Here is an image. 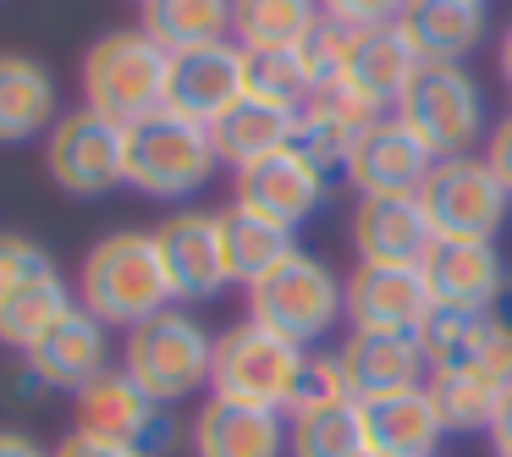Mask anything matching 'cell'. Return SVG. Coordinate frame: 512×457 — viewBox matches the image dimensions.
<instances>
[{
	"instance_id": "40",
	"label": "cell",
	"mask_w": 512,
	"mask_h": 457,
	"mask_svg": "<svg viewBox=\"0 0 512 457\" xmlns=\"http://www.w3.org/2000/svg\"><path fill=\"white\" fill-rule=\"evenodd\" d=\"M6 386H12V402H39V397H45V380H39L34 375V364H28V358H23V364H17L12 369V375H6Z\"/></svg>"
},
{
	"instance_id": "15",
	"label": "cell",
	"mask_w": 512,
	"mask_h": 457,
	"mask_svg": "<svg viewBox=\"0 0 512 457\" xmlns=\"http://www.w3.org/2000/svg\"><path fill=\"white\" fill-rule=\"evenodd\" d=\"M424 292L435 309L457 314H485L496 303L501 281H507V259L496 254V243H474V237H435L430 254L419 259Z\"/></svg>"
},
{
	"instance_id": "11",
	"label": "cell",
	"mask_w": 512,
	"mask_h": 457,
	"mask_svg": "<svg viewBox=\"0 0 512 457\" xmlns=\"http://www.w3.org/2000/svg\"><path fill=\"white\" fill-rule=\"evenodd\" d=\"M325 199H331V182H325V171L314 166L298 144H287V149H276V155L254 160V166L232 171V204L237 210L259 215V221H276V226H287V232H298Z\"/></svg>"
},
{
	"instance_id": "27",
	"label": "cell",
	"mask_w": 512,
	"mask_h": 457,
	"mask_svg": "<svg viewBox=\"0 0 512 457\" xmlns=\"http://www.w3.org/2000/svg\"><path fill=\"white\" fill-rule=\"evenodd\" d=\"M56 122V78L34 56H0V144H28Z\"/></svg>"
},
{
	"instance_id": "32",
	"label": "cell",
	"mask_w": 512,
	"mask_h": 457,
	"mask_svg": "<svg viewBox=\"0 0 512 457\" xmlns=\"http://www.w3.org/2000/svg\"><path fill=\"white\" fill-rule=\"evenodd\" d=\"M364 402H331V408L287 413V457H364Z\"/></svg>"
},
{
	"instance_id": "29",
	"label": "cell",
	"mask_w": 512,
	"mask_h": 457,
	"mask_svg": "<svg viewBox=\"0 0 512 457\" xmlns=\"http://www.w3.org/2000/svg\"><path fill=\"white\" fill-rule=\"evenodd\" d=\"M320 23V0H232V39L243 50H303Z\"/></svg>"
},
{
	"instance_id": "14",
	"label": "cell",
	"mask_w": 512,
	"mask_h": 457,
	"mask_svg": "<svg viewBox=\"0 0 512 457\" xmlns=\"http://www.w3.org/2000/svg\"><path fill=\"white\" fill-rule=\"evenodd\" d=\"M342 303L353 331H419L435 309L419 265H369V259L342 276Z\"/></svg>"
},
{
	"instance_id": "44",
	"label": "cell",
	"mask_w": 512,
	"mask_h": 457,
	"mask_svg": "<svg viewBox=\"0 0 512 457\" xmlns=\"http://www.w3.org/2000/svg\"><path fill=\"white\" fill-rule=\"evenodd\" d=\"M474 6H485V0H474Z\"/></svg>"
},
{
	"instance_id": "1",
	"label": "cell",
	"mask_w": 512,
	"mask_h": 457,
	"mask_svg": "<svg viewBox=\"0 0 512 457\" xmlns=\"http://www.w3.org/2000/svg\"><path fill=\"white\" fill-rule=\"evenodd\" d=\"M78 303L105 320L111 331H133V325L155 320L160 309L177 303L166 276V259H160L155 232H111L83 254L78 270Z\"/></svg>"
},
{
	"instance_id": "30",
	"label": "cell",
	"mask_w": 512,
	"mask_h": 457,
	"mask_svg": "<svg viewBox=\"0 0 512 457\" xmlns=\"http://www.w3.org/2000/svg\"><path fill=\"white\" fill-rule=\"evenodd\" d=\"M138 6H144V23L138 28L166 56L232 39V0H138Z\"/></svg>"
},
{
	"instance_id": "33",
	"label": "cell",
	"mask_w": 512,
	"mask_h": 457,
	"mask_svg": "<svg viewBox=\"0 0 512 457\" xmlns=\"http://www.w3.org/2000/svg\"><path fill=\"white\" fill-rule=\"evenodd\" d=\"M424 386H430L446 430L485 435L490 419H496V402H501V391H507V380H496L490 369H435Z\"/></svg>"
},
{
	"instance_id": "42",
	"label": "cell",
	"mask_w": 512,
	"mask_h": 457,
	"mask_svg": "<svg viewBox=\"0 0 512 457\" xmlns=\"http://www.w3.org/2000/svg\"><path fill=\"white\" fill-rule=\"evenodd\" d=\"M490 325H496V331H507L512 336V270H507V281H501V292H496V303H490Z\"/></svg>"
},
{
	"instance_id": "12",
	"label": "cell",
	"mask_w": 512,
	"mask_h": 457,
	"mask_svg": "<svg viewBox=\"0 0 512 457\" xmlns=\"http://www.w3.org/2000/svg\"><path fill=\"white\" fill-rule=\"evenodd\" d=\"M248 94V50L237 39H215L199 50H177L166 67V111L210 127Z\"/></svg>"
},
{
	"instance_id": "10",
	"label": "cell",
	"mask_w": 512,
	"mask_h": 457,
	"mask_svg": "<svg viewBox=\"0 0 512 457\" xmlns=\"http://www.w3.org/2000/svg\"><path fill=\"white\" fill-rule=\"evenodd\" d=\"M72 430L100 435V441H122V446H144L149 457H160L171 446V435H177V424L127 369H105L100 380H89L72 397Z\"/></svg>"
},
{
	"instance_id": "4",
	"label": "cell",
	"mask_w": 512,
	"mask_h": 457,
	"mask_svg": "<svg viewBox=\"0 0 512 457\" xmlns=\"http://www.w3.org/2000/svg\"><path fill=\"white\" fill-rule=\"evenodd\" d=\"M248 320H259L265 331L298 347H320L336 331V320H347L342 276L325 259H314L309 248H292L265 281L248 287Z\"/></svg>"
},
{
	"instance_id": "39",
	"label": "cell",
	"mask_w": 512,
	"mask_h": 457,
	"mask_svg": "<svg viewBox=\"0 0 512 457\" xmlns=\"http://www.w3.org/2000/svg\"><path fill=\"white\" fill-rule=\"evenodd\" d=\"M490 457H512V386L501 391V402H496V419H490Z\"/></svg>"
},
{
	"instance_id": "25",
	"label": "cell",
	"mask_w": 512,
	"mask_h": 457,
	"mask_svg": "<svg viewBox=\"0 0 512 457\" xmlns=\"http://www.w3.org/2000/svg\"><path fill=\"white\" fill-rule=\"evenodd\" d=\"M446 419L435 408L430 386L397 391V397L364 402V441L375 457H435L446 441Z\"/></svg>"
},
{
	"instance_id": "31",
	"label": "cell",
	"mask_w": 512,
	"mask_h": 457,
	"mask_svg": "<svg viewBox=\"0 0 512 457\" xmlns=\"http://www.w3.org/2000/svg\"><path fill=\"white\" fill-rule=\"evenodd\" d=\"M221 237H226V270H232V287H254V281H265L270 270L281 265V259L292 254V232L276 221H259V215L248 210H221Z\"/></svg>"
},
{
	"instance_id": "18",
	"label": "cell",
	"mask_w": 512,
	"mask_h": 457,
	"mask_svg": "<svg viewBox=\"0 0 512 457\" xmlns=\"http://www.w3.org/2000/svg\"><path fill=\"white\" fill-rule=\"evenodd\" d=\"M435 155L419 144L408 122L397 111H386L380 122L364 127V138L353 144V160H347V182L364 193H419L424 177H430Z\"/></svg>"
},
{
	"instance_id": "36",
	"label": "cell",
	"mask_w": 512,
	"mask_h": 457,
	"mask_svg": "<svg viewBox=\"0 0 512 457\" xmlns=\"http://www.w3.org/2000/svg\"><path fill=\"white\" fill-rule=\"evenodd\" d=\"M320 12L342 28H391L408 12V0H320Z\"/></svg>"
},
{
	"instance_id": "24",
	"label": "cell",
	"mask_w": 512,
	"mask_h": 457,
	"mask_svg": "<svg viewBox=\"0 0 512 457\" xmlns=\"http://www.w3.org/2000/svg\"><path fill=\"white\" fill-rule=\"evenodd\" d=\"M397 28L424 67H463L485 45L490 17L474 0H408V12L397 17Z\"/></svg>"
},
{
	"instance_id": "5",
	"label": "cell",
	"mask_w": 512,
	"mask_h": 457,
	"mask_svg": "<svg viewBox=\"0 0 512 457\" xmlns=\"http://www.w3.org/2000/svg\"><path fill=\"white\" fill-rule=\"evenodd\" d=\"M122 369L160 402V408H171V402H182V397L210 386L215 336L204 331L188 309L171 303L155 320L133 325V331L122 336Z\"/></svg>"
},
{
	"instance_id": "38",
	"label": "cell",
	"mask_w": 512,
	"mask_h": 457,
	"mask_svg": "<svg viewBox=\"0 0 512 457\" xmlns=\"http://www.w3.org/2000/svg\"><path fill=\"white\" fill-rule=\"evenodd\" d=\"M485 166L496 171V182L512 193V111L501 116L496 127H490V138H485Z\"/></svg>"
},
{
	"instance_id": "20",
	"label": "cell",
	"mask_w": 512,
	"mask_h": 457,
	"mask_svg": "<svg viewBox=\"0 0 512 457\" xmlns=\"http://www.w3.org/2000/svg\"><path fill=\"white\" fill-rule=\"evenodd\" d=\"M193 457H287V413L232 397H204L188 424Z\"/></svg>"
},
{
	"instance_id": "23",
	"label": "cell",
	"mask_w": 512,
	"mask_h": 457,
	"mask_svg": "<svg viewBox=\"0 0 512 457\" xmlns=\"http://www.w3.org/2000/svg\"><path fill=\"white\" fill-rule=\"evenodd\" d=\"M419 347L435 369H490L496 380L512 386V336L490 325V314H457V309H430L419 325Z\"/></svg>"
},
{
	"instance_id": "21",
	"label": "cell",
	"mask_w": 512,
	"mask_h": 457,
	"mask_svg": "<svg viewBox=\"0 0 512 457\" xmlns=\"http://www.w3.org/2000/svg\"><path fill=\"white\" fill-rule=\"evenodd\" d=\"M435 232L419 193H364L353 204V248L369 265H419Z\"/></svg>"
},
{
	"instance_id": "34",
	"label": "cell",
	"mask_w": 512,
	"mask_h": 457,
	"mask_svg": "<svg viewBox=\"0 0 512 457\" xmlns=\"http://www.w3.org/2000/svg\"><path fill=\"white\" fill-rule=\"evenodd\" d=\"M248 94L303 111L314 100V72L303 61V50H248Z\"/></svg>"
},
{
	"instance_id": "35",
	"label": "cell",
	"mask_w": 512,
	"mask_h": 457,
	"mask_svg": "<svg viewBox=\"0 0 512 457\" xmlns=\"http://www.w3.org/2000/svg\"><path fill=\"white\" fill-rule=\"evenodd\" d=\"M347 397H353V391H347V380H342L336 353H309V364H303V375H298V391H292V408L287 413L331 408V402H347Z\"/></svg>"
},
{
	"instance_id": "6",
	"label": "cell",
	"mask_w": 512,
	"mask_h": 457,
	"mask_svg": "<svg viewBox=\"0 0 512 457\" xmlns=\"http://www.w3.org/2000/svg\"><path fill=\"white\" fill-rule=\"evenodd\" d=\"M303 364H309V347L265 331L259 320H237L215 336L210 397H232V402H254V408L287 413Z\"/></svg>"
},
{
	"instance_id": "7",
	"label": "cell",
	"mask_w": 512,
	"mask_h": 457,
	"mask_svg": "<svg viewBox=\"0 0 512 457\" xmlns=\"http://www.w3.org/2000/svg\"><path fill=\"white\" fill-rule=\"evenodd\" d=\"M397 116L419 133V144L430 149L435 160L474 155L490 138L485 89H479L463 67H419V78H413L408 94L397 100Z\"/></svg>"
},
{
	"instance_id": "16",
	"label": "cell",
	"mask_w": 512,
	"mask_h": 457,
	"mask_svg": "<svg viewBox=\"0 0 512 457\" xmlns=\"http://www.w3.org/2000/svg\"><path fill=\"white\" fill-rule=\"evenodd\" d=\"M336 364H342L353 402L397 397V391H413L430 380L419 331H347V342L336 347Z\"/></svg>"
},
{
	"instance_id": "19",
	"label": "cell",
	"mask_w": 512,
	"mask_h": 457,
	"mask_svg": "<svg viewBox=\"0 0 512 457\" xmlns=\"http://www.w3.org/2000/svg\"><path fill=\"white\" fill-rule=\"evenodd\" d=\"M23 358L34 364V375L45 380L50 391H72V397H78L89 380H100L105 369H111V325L94 320L78 303V309L61 314Z\"/></svg>"
},
{
	"instance_id": "37",
	"label": "cell",
	"mask_w": 512,
	"mask_h": 457,
	"mask_svg": "<svg viewBox=\"0 0 512 457\" xmlns=\"http://www.w3.org/2000/svg\"><path fill=\"white\" fill-rule=\"evenodd\" d=\"M50 457H149V452L144 446H122V441H100V435L72 430V435H61V446Z\"/></svg>"
},
{
	"instance_id": "43",
	"label": "cell",
	"mask_w": 512,
	"mask_h": 457,
	"mask_svg": "<svg viewBox=\"0 0 512 457\" xmlns=\"http://www.w3.org/2000/svg\"><path fill=\"white\" fill-rule=\"evenodd\" d=\"M496 67H501V83L512 89V23L501 28V45H496Z\"/></svg>"
},
{
	"instance_id": "45",
	"label": "cell",
	"mask_w": 512,
	"mask_h": 457,
	"mask_svg": "<svg viewBox=\"0 0 512 457\" xmlns=\"http://www.w3.org/2000/svg\"><path fill=\"white\" fill-rule=\"evenodd\" d=\"M364 457H375V452H364Z\"/></svg>"
},
{
	"instance_id": "26",
	"label": "cell",
	"mask_w": 512,
	"mask_h": 457,
	"mask_svg": "<svg viewBox=\"0 0 512 457\" xmlns=\"http://www.w3.org/2000/svg\"><path fill=\"white\" fill-rule=\"evenodd\" d=\"M292 133H298V111L270 105V100H259V94H243L221 122H210L215 155H221V166H232V171H243V166H254V160L287 149Z\"/></svg>"
},
{
	"instance_id": "2",
	"label": "cell",
	"mask_w": 512,
	"mask_h": 457,
	"mask_svg": "<svg viewBox=\"0 0 512 457\" xmlns=\"http://www.w3.org/2000/svg\"><path fill=\"white\" fill-rule=\"evenodd\" d=\"M166 67L171 56L144 28H111L83 56V105L116 127L166 111Z\"/></svg>"
},
{
	"instance_id": "3",
	"label": "cell",
	"mask_w": 512,
	"mask_h": 457,
	"mask_svg": "<svg viewBox=\"0 0 512 457\" xmlns=\"http://www.w3.org/2000/svg\"><path fill=\"white\" fill-rule=\"evenodd\" d=\"M221 155H215L210 127L188 122V116L155 111L144 122L127 127V188L160 204H182L215 177Z\"/></svg>"
},
{
	"instance_id": "9",
	"label": "cell",
	"mask_w": 512,
	"mask_h": 457,
	"mask_svg": "<svg viewBox=\"0 0 512 457\" xmlns=\"http://www.w3.org/2000/svg\"><path fill=\"white\" fill-rule=\"evenodd\" d=\"M45 171L72 199H105L127 188V127L94 116L89 105L61 111V122L45 133Z\"/></svg>"
},
{
	"instance_id": "13",
	"label": "cell",
	"mask_w": 512,
	"mask_h": 457,
	"mask_svg": "<svg viewBox=\"0 0 512 457\" xmlns=\"http://www.w3.org/2000/svg\"><path fill=\"white\" fill-rule=\"evenodd\" d=\"M160 259L177 303H210L232 287L226 270V237H221V210H177L155 226Z\"/></svg>"
},
{
	"instance_id": "17",
	"label": "cell",
	"mask_w": 512,
	"mask_h": 457,
	"mask_svg": "<svg viewBox=\"0 0 512 457\" xmlns=\"http://www.w3.org/2000/svg\"><path fill=\"white\" fill-rule=\"evenodd\" d=\"M380 105H369L364 94H353L347 83H325V89H314V100L298 111V133H292V144L303 149V155L314 160V166L325 171V182H342L347 177V160H353V144L364 138L369 122H380Z\"/></svg>"
},
{
	"instance_id": "28",
	"label": "cell",
	"mask_w": 512,
	"mask_h": 457,
	"mask_svg": "<svg viewBox=\"0 0 512 457\" xmlns=\"http://www.w3.org/2000/svg\"><path fill=\"white\" fill-rule=\"evenodd\" d=\"M67 309H78V298H72L61 265H45V270H34V276L12 281V287L0 292V347L28 353Z\"/></svg>"
},
{
	"instance_id": "41",
	"label": "cell",
	"mask_w": 512,
	"mask_h": 457,
	"mask_svg": "<svg viewBox=\"0 0 512 457\" xmlns=\"http://www.w3.org/2000/svg\"><path fill=\"white\" fill-rule=\"evenodd\" d=\"M0 457H50L28 430H0Z\"/></svg>"
},
{
	"instance_id": "8",
	"label": "cell",
	"mask_w": 512,
	"mask_h": 457,
	"mask_svg": "<svg viewBox=\"0 0 512 457\" xmlns=\"http://www.w3.org/2000/svg\"><path fill=\"white\" fill-rule=\"evenodd\" d=\"M419 204L430 215L435 237H474V243H496L512 215V193L496 182L485 155L435 160L419 188Z\"/></svg>"
},
{
	"instance_id": "22",
	"label": "cell",
	"mask_w": 512,
	"mask_h": 457,
	"mask_svg": "<svg viewBox=\"0 0 512 457\" xmlns=\"http://www.w3.org/2000/svg\"><path fill=\"white\" fill-rule=\"evenodd\" d=\"M424 61L413 56V45L402 39V28H353L347 34V56H342V78L353 94H364L380 111H397V100L408 94V83L419 78Z\"/></svg>"
}]
</instances>
